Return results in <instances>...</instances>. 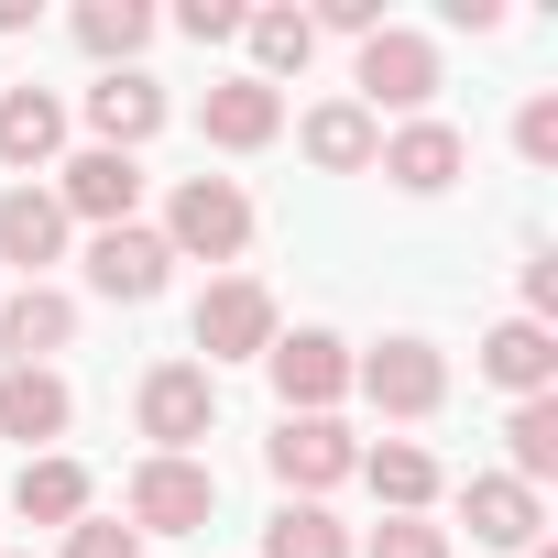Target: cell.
I'll return each instance as SVG.
<instances>
[{
    "label": "cell",
    "instance_id": "6da1fadb",
    "mask_svg": "<svg viewBox=\"0 0 558 558\" xmlns=\"http://www.w3.org/2000/svg\"><path fill=\"white\" fill-rule=\"evenodd\" d=\"M165 252H175V263H241V252H252V197H241L230 175H186V186L165 197Z\"/></svg>",
    "mask_w": 558,
    "mask_h": 558
},
{
    "label": "cell",
    "instance_id": "7a4b0ae2",
    "mask_svg": "<svg viewBox=\"0 0 558 558\" xmlns=\"http://www.w3.org/2000/svg\"><path fill=\"white\" fill-rule=\"evenodd\" d=\"M132 416H143L154 460H197V438L219 427V373H197V362H154L143 395H132Z\"/></svg>",
    "mask_w": 558,
    "mask_h": 558
},
{
    "label": "cell",
    "instance_id": "3957f363",
    "mask_svg": "<svg viewBox=\"0 0 558 558\" xmlns=\"http://www.w3.org/2000/svg\"><path fill=\"white\" fill-rule=\"evenodd\" d=\"M263 471L286 482V504H318V493H340L351 471H362V438L340 427V416H286L263 438Z\"/></svg>",
    "mask_w": 558,
    "mask_h": 558
},
{
    "label": "cell",
    "instance_id": "277c9868",
    "mask_svg": "<svg viewBox=\"0 0 558 558\" xmlns=\"http://www.w3.org/2000/svg\"><path fill=\"white\" fill-rule=\"evenodd\" d=\"M121 504H132V536H197V525L219 514V471H208V460H154V449H143Z\"/></svg>",
    "mask_w": 558,
    "mask_h": 558
},
{
    "label": "cell",
    "instance_id": "5b68a950",
    "mask_svg": "<svg viewBox=\"0 0 558 558\" xmlns=\"http://www.w3.org/2000/svg\"><path fill=\"white\" fill-rule=\"evenodd\" d=\"M186 329H197V351H208L197 373H219V362H263L286 318H274V296L252 286V274H219V286L197 296V318H186Z\"/></svg>",
    "mask_w": 558,
    "mask_h": 558
},
{
    "label": "cell",
    "instance_id": "8992f818",
    "mask_svg": "<svg viewBox=\"0 0 558 558\" xmlns=\"http://www.w3.org/2000/svg\"><path fill=\"white\" fill-rule=\"evenodd\" d=\"M362 110L384 121V110H405V121H427V99H438V45L427 34H405V23H384L373 45H362Z\"/></svg>",
    "mask_w": 558,
    "mask_h": 558
},
{
    "label": "cell",
    "instance_id": "52a82bcc",
    "mask_svg": "<svg viewBox=\"0 0 558 558\" xmlns=\"http://www.w3.org/2000/svg\"><path fill=\"white\" fill-rule=\"evenodd\" d=\"M263 373H274V395H286V416H329V405L351 395V340H329V329H274Z\"/></svg>",
    "mask_w": 558,
    "mask_h": 558
},
{
    "label": "cell",
    "instance_id": "ba28073f",
    "mask_svg": "<svg viewBox=\"0 0 558 558\" xmlns=\"http://www.w3.org/2000/svg\"><path fill=\"white\" fill-rule=\"evenodd\" d=\"M351 384H362L384 416H438V405H449V362H438V340H384V351L351 362Z\"/></svg>",
    "mask_w": 558,
    "mask_h": 558
},
{
    "label": "cell",
    "instance_id": "9c48e42d",
    "mask_svg": "<svg viewBox=\"0 0 558 558\" xmlns=\"http://www.w3.org/2000/svg\"><path fill=\"white\" fill-rule=\"evenodd\" d=\"M165 274H175V252H165V230H143V219H121V230L88 241V286H99L110 307H154Z\"/></svg>",
    "mask_w": 558,
    "mask_h": 558
},
{
    "label": "cell",
    "instance_id": "30bf717a",
    "mask_svg": "<svg viewBox=\"0 0 558 558\" xmlns=\"http://www.w3.org/2000/svg\"><path fill=\"white\" fill-rule=\"evenodd\" d=\"M56 208L66 219H88V230H121L132 208H143V154H66V175H56Z\"/></svg>",
    "mask_w": 558,
    "mask_h": 558
},
{
    "label": "cell",
    "instance_id": "8fae6325",
    "mask_svg": "<svg viewBox=\"0 0 558 558\" xmlns=\"http://www.w3.org/2000/svg\"><path fill=\"white\" fill-rule=\"evenodd\" d=\"M66 340H77V296H56V286H12L0 296V362L12 373H56Z\"/></svg>",
    "mask_w": 558,
    "mask_h": 558
},
{
    "label": "cell",
    "instance_id": "7c38bea8",
    "mask_svg": "<svg viewBox=\"0 0 558 558\" xmlns=\"http://www.w3.org/2000/svg\"><path fill=\"white\" fill-rule=\"evenodd\" d=\"M460 165H471V143H460L449 121H405V132H384V154H373V175H395L405 197H449Z\"/></svg>",
    "mask_w": 558,
    "mask_h": 558
},
{
    "label": "cell",
    "instance_id": "4fadbf2b",
    "mask_svg": "<svg viewBox=\"0 0 558 558\" xmlns=\"http://www.w3.org/2000/svg\"><path fill=\"white\" fill-rule=\"evenodd\" d=\"M197 132H208L219 154H263L274 132H286V88H263V77H219V88L197 99Z\"/></svg>",
    "mask_w": 558,
    "mask_h": 558
},
{
    "label": "cell",
    "instance_id": "5bb4252c",
    "mask_svg": "<svg viewBox=\"0 0 558 558\" xmlns=\"http://www.w3.org/2000/svg\"><path fill=\"white\" fill-rule=\"evenodd\" d=\"M88 132H99V154H143V143L165 132V88H154L143 66H110V77L88 88Z\"/></svg>",
    "mask_w": 558,
    "mask_h": 558
},
{
    "label": "cell",
    "instance_id": "9a60e30c",
    "mask_svg": "<svg viewBox=\"0 0 558 558\" xmlns=\"http://www.w3.org/2000/svg\"><path fill=\"white\" fill-rule=\"evenodd\" d=\"M482 384H504L514 405L525 395H558V329H536V318H504V329H482Z\"/></svg>",
    "mask_w": 558,
    "mask_h": 558
},
{
    "label": "cell",
    "instance_id": "2e32d148",
    "mask_svg": "<svg viewBox=\"0 0 558 558\" xmlns=\"http://www.w3.org/2000/svg\"><path fill=\"white\" fill-rule=\"evenodd\" d=\"M460 514H471V547H514V558H525L536 525H547V504H536L514 471H471V482H460Z\"/></svg>",
    "mask_w": 558,
    "mask_h": 558
},
{
    "label": "cell",
    "instance_id": "e0dca14e",
    "mask_svg": "<svg viewBox=\"0 0 558 558\" xmlns=\"http://www.w3.org/2000/svg\"><path fill=\"white\" fill-rule=\"evenodd\" d=\"M66 208H56V186H0V263H23V286H45V263L66 252Z\"/></svg>",
    "mask_w": 558,
    "mask_h": 558
},
{
    "label": "cell",
    "instance_id": "ac0fdd59",
    "mask_svg": "<svg viewBox=\"0 0 558 558\" xmlns=\"http://www.w3.org/2000/svg\"><path fill=\"white\" fill-rule=\"evenodd\" d=\"M296 143H307V165H318V175H373L384 121H373L362 99H329V110H307V121H296Z\"/></svg>",
    "mask_w": 558,
    "mask_h": 558
},
{
    "label": "cell",
    "instance_id": "d6986e66",
    "mask_svg": "<svg viewBox=\"0 0 558 558\" xmlns=\"http://www.w3.org/2000/svg\"><path fill=\"white\" fill-rule=\"evenodd\" d=\"M56 154H66V99H56V88H0V165L34 175V165H56Z\"/></svg>",
    "mask_w": 558,
    "mask_h": 558
},
{
    "label": "cell",
    "instance_id": "ffe728a7",
    "mask_svg": "<svg viewBox=\"0 0 558 558\" xmlns=\"http://www.w3.org/2000/svg\"><path fill=\"white\" fill-rule=\"evenodd\" d=\"M66 427H77L66 373H0V438H23V449L45 460V438H66Z\"/></svg>",
    "mask_w": 558,
    "mask_h": 558
},
{
    "label": "cell",
    "instance_id": "44dd1931",
    "mask_svg": "<svg viewBox=\"0 0 558 558\" xmlns=\"http://www.w3.org/2000/svg\"><path fill=\"white\" fill-rule=\"evenodd\" d=\"M362 482H373V504H384V514H427V504H438V460H427L416 438L362 449Z\"/></svg>",
    "mask_w": 558,
    "mask_h": 558
},
{
    "label": "cell",
    "instance_id": "7402d4cb",
    "mask_svg": "<svg viewBox=\"0 0 558 558\" xmlns=\"http://www.w3.org/2000/svg\"><path fill=\"white\" fill-rule=\"evenodd\" d=\"M12 514H23V525H77V514H88V471H77L66 449L23 460V482H12Z\"/></svg>",
    "mask_w": 558,
    "mask_h": 558
},
{
    "label": "cell",
    "instance_id": "603a6c76",
    "mask_svg": "<svg viewBox=\"0 0 558 558\" xmlns=\"http://www.w3.org/2000/svg\"><path fill=\"white\" fill-rule=\"evenodd\" d=\"M241 45H252V77H263V88H286V77H307L318 23H307V12H241Z\"/></svg>",
    "mask_w": 558,
    "mask_h": 558
},
{
    "label": "cell",
    "instance_id": "cb8c5ba5",
    "mask_svg": "<svg viewBox=\"0 0 558 558\" xmlns=\"http://www.w3.org/2000/svg\"><path fill=\"white\" fill-rule=\"evenodd\" d=\"M77 45H88L99 66H132V56L154 45V12H143V0H77Z\"/></svg>",
    "mask_w": 558,
    "mask_h": 558
},
{
    "label": "cell",
    "instance_id": "d4e9b609",
    "mask_svg": "<svg viewBox=\"0 0 558 558\" xmlns=\"http://www.w3.org/2000/svg\"><path fill=\"white\" fill-rule=\"evenodd\" d=\"M504 449H514V482H525V493L558 482V395H525V405L504 416Z\"/></svg>",
    "mask_w": 558,
    "mask_h": 558
},
{
    "label": "cell",
    "instance_id": "484cf974",
    "mask_svg": "<svg viewBox=\"0 0 558 558\" xmlns=\"http://www.w3.org/2000/svg\"><path fill=\"white\" fill-rule=\"evenodd\" d=\"M263 558H351V525L329 504H286V514L263 525Z\"/></svg>",
    "mask_w": 558,
    "mask_h": 558
},
{
    "label": "cell",
    "instance_id": "4316f807",
    "mask_svg": "<svg viewBox=\"0 0 558 558\" xmlns=\"http://www.w3.org/2000/svg\"><path fill=\"white\" fill-rule=\"evenodd\" d=\"M351 558H449V536H438L427 514H384V525H373Z\"/></svg>",
    "mask_w": 558,
    "mask_h": 558
},
{
    "label": "cell",
    "instance_id": "83f0119b",
    "mask_svg": "<svg viewBox=\"0 0 558 558\" xmlns=\"http://www.w3.org/2000/svg\"><path fill=\"white\" fill-rule=\"evenodd\" d=\"M514 154H525V165H558V88H536V99L514 110Z\"/></svg>",
    "mask_w": 558,
    "mask_h": 558
},
{
    "label": "cell",
    "instance_id": "f1b7e54d",
    "mask_svg": "<svg viewBox=\"0 0 558 558\" xmlns=\"http://www.w3.org/2000/svg\"><path fill=\"white\" fill-rule=\"evenodd\" d=\"M66 558H143V536L110 525V514H77V525H66Z\"/></svg>",
    "mask_w": 558,
    "mask_h": 558
},
{
    "label": "cell",
    "instance_id": "f546056e",
    "mask_svg": "<svg viewBox=\"0 0 558 558\" xmlns=\"http://www.w3.org/2000/svg\"><path fill=\"white\" fill-rule=\"evenodd\" d=\"M307 23H318V34H351V45H373V34H384V0H318Z\"/></svg>",
    "mask_w": 558,
    "mask_h": 558
},
{
    "label": "cell",
    "instance_id": "4dcf8cb0",
    "mask_svg": "<svg viewBox=\"0 0 558 558\" xmlns=\"http://www.w3.org/2000/svg\"><path fill=\"white\" fill-rule=\"evenodd\" d=\"M175 23H186L197 45H230V34H241V0H186V12H175Z\"/></svg>",
    "mask_w": 558,
    "mask_h": 558
},
{
    "label": "cell",
    "instance_id": "1f68e13d",
    "mask_svg": "<svg viewBox=\"0 0 558 558\" xmlns=\"http://www.w3.org/2000/svg\"><path fill=\"white\" fill-rule=\"evenodd\" d=\"M525 318H536V329L558 318V252H525Z\"/></svg>",
    "mask_w": 558,
    "mask_h": 558
}]
</instances>
